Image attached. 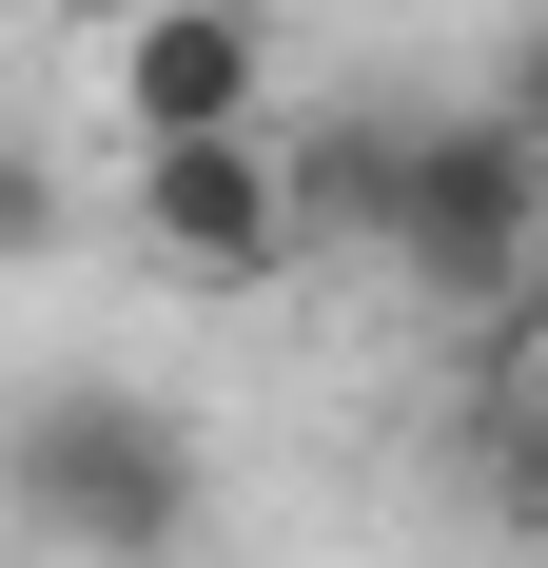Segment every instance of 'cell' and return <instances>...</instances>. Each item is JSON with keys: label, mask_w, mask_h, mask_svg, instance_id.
Masks as SVG:
<instances>
[{"label": "cell", "mask_w": 548, "mask_h": 568, "mask_svg": "<svg viewBox=\"0 0 548 568\" xmlns=\"http://www.w3.org/2000/svg\"><path fill=\"white\" fill-rule=\"evenodd\" d=\"M0 529L40 568H196L216 452H196V412L138 393V373H40V393L0 412Z\"/></svg>", "instance_id": "obj_1"}, {"label": "cell", "mask_w": 548, "mask_h": 568, "mask_svg": "<svg viewBox=\"0 0 548 568\" xmlns=\"http://www.w3.org/2000/svg\"><path fill=\"white\" fill-rule=\"evenodd\" d=\"M294 176H314V216L392 235L432 294H509L548 255V158L509 138L490 99L470 118H392V138H333V158H294Z\"/></svg>", "instance_id": "obj_2"}, {"label": "cell", "mask_w": 548, "mask_h": 568, "mask_svg": "<svg viewBox=\"0 0 548 568\" xmlns=\"http://www.w3.org/2000/svg\"><path fill=\"white\" fill-rule=\"evenodd\" d=\"M118 216L158 235L176 275L255 294V275L314 255V176L274 158V118H196V138H118Z\"/></svg>", "instance_id": "obj_3"}, {"label": "cell", "mask_w": 548, "mask_h": 568, "mask_svg": "<svg viewBox=\"0 0 548 568\" xmlns=\"http://www.w3.org/2000/svg\"><path fill=\"white\" fill-rule=\"evenodd\" d=\"M255 79H274L255 0H138L118 59H99V118L118 138H196V118H255Z\"/></svg>", "instance_id": "obj_4"}, {"label": "cell", "mask_w": 548, "mask_h": 568, "mask_svg": "<svg viewBox=\"0 0 548 568\" xmlns=\"http://www.w3.org/2000/svg\"><path fill=\"white\" fill-rule=\"evenodd\" d=\"M490 118H509V138H529V158H548V0H529V20H509V79H490Z\"/></svg>", "instance_id": "obj_5"}, {"label": "cell", "mask_w": 548, "mask_h": 568, "mask_svg": "<svg viewBox=\"0 0 548 568\" xmlns=\"http://www.w3.org/2000/svg\"><path fill=\"white\" fill-rule=\"evenodd\" d=\"M40 235H59V196H40V158L0 138V255H40Z\"/></svg>", "instance_id": "obj_6"}]
</instances>
